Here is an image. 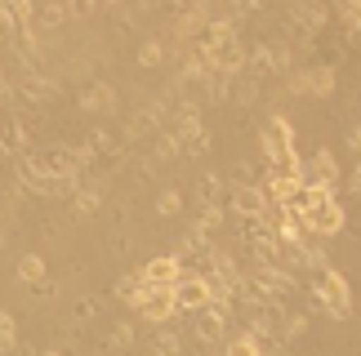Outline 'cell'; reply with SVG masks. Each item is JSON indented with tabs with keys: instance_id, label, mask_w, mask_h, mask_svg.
<instances>
[{
	"instance_id": "cell-1",
	"label": "cell",
	"mask_w": 361,
	"mask_h": 356,
	"mask_svg": "<svg viewBox=\"0 0 361 356\" xmlns=\"http://www.w3.org/2000/svg\"><path fill=\"white\" fill-rule=\"evenodd\" d=\"M312 303L322 307V312H330V321H343V317L353 312V285H348V276H343V272H335V267L317 272Z\"/></svg>"
},
{
	"instance_id": "cell-2",
	"label": "cell",
	"mask_w": 361,
	"mask_h": 356,
	"mask_svg": "<svg viewBox=\"0 0 361 356\" xmlns=\"http://www.w3.org/2000/svg\"><path fill=\"white\" fill-rule=\"evenodd\" d=\"M134 312H138L143 321H152V325H170L174 312H178V303H174V285H147Z\"/></svg>"
},
{
	"instance_id": "cell-3",
	"label": "cell",
	"mask_w": 361,
	"mask_h": 356,
	"mask_svg": "<svg viewBox=\"0 0 361 356\" xmlns=\"http://www.w3.org/2000/svg\"><path fill=\"white\" fill-rule=\"evenodd\" d=\"M343 205L339 201H326V205H317V210L303 214V231L308 236H335V231H343Z\"/></svg>"
},
{
	"instance_id": "cell-4",
	"label": "cell",
	"mask_w": 361,
	"mask_h": 356,
	"mask_svg": "<svg viewBox=\"0 0 361 356\" xmlns=\"http://www.w3.org/2000/svg\"><path fill=\"white\" fill-rule=\"evenodd\" d=\"M299 183H303V187H326V191H335V183H339V160L322 147V152H317L312 160H303Z\"/></svg>"
},
{
	"instance_id": "cell-5",
	"label": "cell",
	"mask_w": 361,
	"mask_h": 356,
	"mask_svg": "<svg viewBox=\"0 0 361 356\" xmlns=\"http://www.w3.org/2000/svg\"><path fill=\"white\" fill-rule=\"evenodd\" d=\"M174 303H178V312H201L205 303H210V285H205V276L183 272V276L174 281Z\"/></svg>"
},
{
	"instance_id": "cell-6",
	"label": "cell",
	"mask_w": 361,
	"mask_h": 356,
	"mask_svg": "<svg viewBox=\"0 0 361 356\" xmlns=\"http://www.w3.org/2000/svg\"><path fill=\"white\" fill-rule=\"evenodd\" d=\"M281 321H286L281 303H263V307H255V317H250V330H245V334H255L259 343H268V338H276V343H281Z\"/></svg>"
},
{
	"instance_id": "cell-7",
	"label": "cell",
	"mask_w": 361,
	"mask_h": 356,
	"mask_svg": "<svg viewBox=\"0 0 361 356\" xmlns=\"http://www.w3.org/2000/svg\"><path fill=\"white\" fill-rule=\"evenodd\" d=\"M224 330H228V307L205 303L197 312V338L201 343H224Z\"/></svg>"
},
{
	"instance_id": "cell-8",
	"label": "cell",
	"mask_w": 361,
	"mask_h": 356,
	"mask_svg": "<svg viewBox=\"0 0 361 356\" xmlns=\"http://www.w3.org/2000/svg\"><path fill=\"white\" fill-rule=\"evenodd\" d=\"M286 23H295L299 32L317 36V32H322V27L330 23V9H326V5H308V0H299V5H290V9H286Z\"/></svg>"
},
{
	"instance_id": "cell-9",
	"label": "cell",
	"mask_w": 361,
	"mask_h": 356,
	"mask_svg": "<svg viewBox=\"0 0 361 356\" xmlns=\"http://www.w3.org/2000/svg\"><path fill=\"white\" fill-rule=\"evenodd\" d=\"M263 210H268V191H263V187H237V191H232V214L263 218Z\"/></svg>"
},
{
	"instance_id": "cell-10",
	"label": "cell",
	"mask_w": 361,
	"mask_h": 356,
	"mask_svg": "<svg viewBox=\"0 0 361 356\" xmlns=\"http://www.w3.org/2000/svg\"><path fill=\"white\" fill-rule=\"evenodd\" d=\"M174 139L178 143H192L197 134H205V125H201V112H197V103H178V112H174Z\"/></svg>"
},
{
	"instance_id": "cell-11",
	"label": "cell",
	"mask_w": 361,
	"mask_h": 356,
	"mask_svg": "<svg viewBox=\"0 0 361 356\" xmlns=\"http://www.w3.org/2000/svg\"><path fill=\"white\" fill-rule=\"evenodd\" d=\"M178 276H183V263H178L174 254H161V258H152V263L143 267V281L147 285H174Z\"/></svg>"
},
{
	"instance_id": "cell-12",
	"label": "cell",
	"mask_w": 361,
	"mask_h": 356,
	"mask_svg": "<svg viewBox=\"0 0 361 356\" xmlns=\"http://www.w3.org/2000/svg\"><path fill=\"white\" fill-rule=\"evenodd\" d=\"M80 107H85V112H116V89L103 85V80H94V85L80 89Z\"/></svg>"
},
{
	"instance_id": "cell-13",
	"label": "cell",
	"mask_w": 361,
	"mask_h": 356,
	"mask_svg": "<svg viewBox=\"0 0 361 356\" xmlns=\"http://www.w3.org/2000/svg\"><path fill=\"white\" fill-rule=\"evenodd\" d=\"M245 76H250V80L272 76V53H268V40H259V45L245 53Z\"/></svg>"
},
{
	"instance_id": "cell-14",
	"label": "cell",
	"mask_w": 361,
	"mask_h": 356,
	"mask_svg": "<svg viewBox=\"0 0 361 356\" xmlns=\"http://www.w3.org/2000/svg\"><path fill=\"white\" fill-rule=\"evenodd\" d=\"M9 49L23 58V67H32V72H36V58H40V40H36V32H13Z\"/></svg>"
},
{
	"instance_id": "cell-15",
	"label": "cell",
	"mask_w": 361,
	"mask_h": 356,
	"mask_svg": "<svg viewBox=\"0 0 361 356\" xmlns=\"http://www.w3.org/2000/svg\"><path fill=\"white\" fill-rule=\"evenodd\" d=\"M54 94H59L54 80H45L40 72H27V80H23V98L27 103H45V98H54Z\"/></svg>"
},
{
	"instance_id": "cell-16",
	"label": "cell",
	"mask_w": 361,
	"mask_h": 356,
	"mask_svg": "<svg viewBox=\"0 0 361 356\" xmlns=\"http://www.w3.org/2000/svg\"><path fill=\"white\" fill-rule=\"evenodd\" d=\"M197 201H201V210L219 205V201H224V178H219V174H201L197 178Z\"/></svg>"
},
{
	"instance_id": "cell-17",
	"label": "cell",
	"mask_w": 361,
	"mask_h": 356,
	"mask_svg": "<svg viewBox=\"0 0 361 356\" xmlns=\"http://www.w3.org/2000/svg\"><path fill=\"white\" fill-rule=\"evenodd\" d=\"M72 205H76V214H80V218H90V214L103 205V187H99V183H80V191L72 196Z\"/></svg>"
},
{
	"instance_id": "cell-18",
	"label": "cell",
	"mask_w": 361,
	"mask_h": 356,
	"mask_svg": "<svg viewBox=\"0 0 361 356\" xmlns=\"http://www.w3.org/2000/svg\"><path fill=\"white\" fill-rule=\"evenodd\" d=\"M308 94L317 98H326V94H335V67H308Z\"/></svg>"
},
{
	"instance_id": "cell-19",
	"label": "cell",
	"mask_w": 361,
	"mask_h": 356,
	"mask_svg": "<svg viewBox=\"0 0 361 356\" xmlns=\"http://www.w3.org/2000/svg\"><path fill=\"white\" fill-rule=\"evenodd\" d=\"M143 290H147L143 272H134V276H121V281H116V298H125L130 307H138V298H143Z\"/></svg>"
},
{
	"instance_id": "cell-20",
	"label": "cell",
	"mask_w": 361,
	"mask_h": 356,
	"mask_svg": "<svg viewBox=\"0 0 361 356\" xmlns=\"http://www.w3.org/2000/svg\"><path fill=\"white\" fill-rule=\"evenodd\" d=\"M268 53H272V72H295V49H290V40H268Z\"/></svg>"
},
{
	"instance_id": "cell-21",
	"label": "cell",
	"mask_w": 361,
	"mask_h": 356,
	"mask_svg": "<svg viewBox=\"0 0 361 356\" xmlns=\"http://www.w3.org/2000/svg\"><path fill=\"white\" fill-rule=\"evenodd\" d=\"M90 152H94V156H107V160H121V143H116L107 129H94V134H90Z\"/></svg>"
},
{
	"instance_id": "cell-22",
	"label": "cell",
	"mask_w": 361,
	"mask_h": 356,
	"mask_svg": "<svg viewBox=\"0 0 361 356\" xmlns=\"http://www.w3.org/2000/svg\"><path fill=\"white\" fill-rule=\"evenodd\" d=\"M18 281L40 285V281H45V258H40V254H23L18 258Z\"/></svg>"
},
{
	"instance_id": "cell-23",
	"label": "cell",
	"mask_w": 361,
	"mask_h": 356,
	"mask_svg": "<svg viewBox=\"0 0 361 356\" xmlns=\"http://www.w3.org/2000/svg\"><path fill=\"white\" fill-rule=\"evenodd\" d=\"M152 348H157V356H178V352H183V338H178V330L161 325V330H157V343H152Z\"/></svg>"
},
{
	"instance_id": "cell-24",
	"label": "cell",
	"mask_w": 361,
	"mask_h": 356,
	"mask_svg": "<svg viewBox=\"0 0 361 356\" xmlns=\"http://www.w3.org/2000/svg\"><path fill=\"white\" fill-rule=\"evenodd\" d=\"M161 63H165V45H161L157 36L143 40V45H138V67H147V72H152V67H161Z\"/></svg>"
},
{
	"instance_id": "cell-25",
	"label": "cell",
	"mask_w": 361,
	"mask_h": 356,
	"mask_svg": "<svg viewBox=\"0 0 361 356\" xmlns=\"http://www.w3.org/2000/svg\"><path fill=\"white\" fill-rule=\"evenodd\" d=\"M232 80H237V76H224V72H214V67H210V76H205V89H210L214 103L232 98Z\"/></svg>"
},
{
	"instance_id": "cell-26",
	"label": "cell",
	"mask_w": 361,
	"mask_h": 356,
	"mask_svg": "<svg viewBox=\"0 0 361 356\" xmlns=\"http://www.w3.org/2000/svg\"><path fill=\"white\" fill-rule=\"evenodd\" d=\"M224 356H263V343H259L255 334H237V338L224 348Z\"/></svg>"
},
{
	"instance_id": "cell-27",
	"label": "cell",
	"mask_w": 361,
	"mask_h": 356,
	"mask_svg": "<svg viewBox=\"0 0 361 356\" xmlns=\"http://www.w3.org/2000/svg\"><path fill=\"white\" fill-rule=\"evenodd\" d=\"M232 98H237L241 107H250V103H255V98H259V80H250V76L241 72L237 80H232Z\"/></svg>"
},
{
	"instance_id": "cell-28",
	"label": "cell",
	"mask_w": 361,
	"mask_h": 356,
	"mask_svg": "<svg viewBox=\"0 0 361 356\" xmlns=\"http://www.w3.org/2000/svg\"><path fill=\"white\" fill-rule=\"evenodd\" d=\"M178 210H183V191H174V187H165L161 196H157V214L161 218H174Z\"/></svg>"
},
{
	"instance_id": "cell-29",
	"label": "cell",
	"mask_w": 361,
	"mask_h": 356,
	"mask_svg": "<svg viewBox=\"0 0 361 356\" xmlns=\"http://www.w3.org/2000/svg\"><path fill=\"white\" fill-rule=\"evenodd\" d=\"M303 330H308V317H303V312H290V317L281 321V343H295V338H303Z\"/></svg>"
},
{
	"instance_id": "cell-30",
	"label": "cell",
	"mask_w": 361,
	"mask_h": 356,
	"mask_svg": "<svg viewBox=\"0 0 361 356\" xmlns=\"http://www.w3.org/2000/svg\"><path fill=\"white\" fill-rule=\"evenodd\" d=\"M303 267H312V272H326V267H330V254L322 250V245L303 241Z\"/></svg>"
},
{
	"instance_id": "cell-31",
	"label": "cell",
	"mask_w": 361,
	"mask_h": 356,
	"mask_svg": "<svg viewBox=\"0 0 361 356\" xmlns=\"http://www.w3.org/2000/svg\"><path fill=\"white\" fill-rule=\"evenodd\" d=\"M219 227H224V210H219V205L201 210V218H197V231H201V236H214Z\"/></svg>"
},
{
	"instance_id": "cell-32",
	"label": "cell",
	"mask_w": 361,
	"mask_h": 356,
	"mask_svg": "<svg viewBox=\"0 0 361 356\" xmlns=\"http://www.w3.org/2000/svg\"><path fill=\"white\" fill-rule=\"evenodd\" d=\"M18 348V330H13V317L9 312H0V356Z\"/></svg>"
},
{
	"instance_id": "cell-33",
	"label": "cell",
	"mask_w": 361,
	"mask_h": 356,
	"mask_svg": "<svg viewBox=\"0 0 361 356\" xmlns=\"http://www.w3.org/2000/svg\"><path fill=\"white\" fill-rule=\"evenodd\" d=\"M67 18V5H40L36 9V27H59Z\"/></svg>"
},
{
	"instance_id": "cell-34",
	"label": "cell",
	"mask_w": 361,
	"mask_h": 356,
	"mask_svg": "<svg viewBox=\"0 0 361 356\" xmlns=\"http://www.w3.org/2000/svg\"><path fill=\"white\" fill-rule=\"evenodd\" d=\"M339 18L348 23V36H357L361 32V0H343V5H339Z\"/></svg>"
},
{
	"instance_id": "cell-35",
	"label": "cell",
	"mask_w": 361,
	"mask_h": 356,
	"mask_svg": "<svg viewBox=\"0 0 361 356\" xmlns=\"http://www.w3.org/2000/svg\"><path fill=\"white\" fill-rule=\"evenodd\" d=\"M107 343H112L116 352H125V348H134V325H130V321H121L116 330L107 334Z\"/></svg>"
},
{
	"instance_id": "cell-36",
	"label": "cell",
	"mask_w": 361,
	"mask_h": 356,
	"mask_svg": "<svg viewBox=\"0 0 361 356\" xmlns=\"http://www.w3.org/2000/svg\"><path fill=\"white\" fill-rule=\"evenodd\" d=\"M178 152H183V143H178V139H174V134H170V129H165V134H161V139H157V156H161V160H170V156H178Z\"/></svg>"
},
{
	"instance_id": "cell-37",
	"label": "cell",
	"mask_w": 361,
	"mask_h": 356,
	"mask_svg": "<svg viewBox=\"0 0 361 356\" xmlns=\"http://www.w3.org/2000/svg\"><path fill=\"white\" fill-rule=\"evenodd\" d=\"M18 23H13V5H0V40H13Z\"/></svg>"
},
{
	"instance_id": "cell-38",
	"label": "cell",
	"mask_w": 361,
	"mask_h": 356,
	"mask_svg": "<svg viewBox=\"0 0 361 356\" xmlns=\"http://www.w3.org/2000/svg\"><path fill=\"white\" fill-rule=\"evenodd\" d=\"M232 183H237V187H259V178H255V165H245V160H241V165L232 170Z\"/></svg>"
},
{
	"instance_id": "cell-39",
	"label": "cell",
	"mask_w": 361,
	"mask_h": 356,
	"mask_svg": "<svg viewBox=\"0 0 361 356\" xmlns=\"http://www.w3.org/2000/svg\"><path fill=\"white\" fill-rule=\"evenodd\" d=\"M210 143H214L210 134H197L192 143H183V152H188V156H205V152H210Z\"/></svg>"
},
{
	"instance_id": "cell-40",
	"label": "cell",
	"mask_w": 361,
	"mask_h": 356,
	"mask_svg": "<svg viewBox=\"0 0 361 356\" xmlns=\"http://www.w3.org/2000/svg\"><path fill=\"white\" fill-rule=\"evenodd\" d=\"M286 89L290 94H308V72H290L286 76Z\"/></svg>"
},
{
	"instance_id": "cell-41",
	"label": "cell",
	"mask_w": 361,
	"mask_h": 356,
	"mask_svg": "<svg viewBox=\"0 0 361 356\" xmlns=\"http://www.w3.org/2000/svg\"><path fill=\"white\" fill-rule=\"evenodd\" d=\"M85 13H94L90 0H76V5H67V18H85Z\"/></svg>"
},
{
	"instance_id": "cell-42",
	"label": "cell",
	"mask_w": 361,
	"mask_h": 356,
	"mask_svg": "<svg viewBox=\"0 0 361 356\" xmlns=\"http://www.w3.org/2000/svg\"><path fill=\"white\" fill-rule=\"evenodd\" d=\"M94 312H99V303H94V298H80V303H76V317H94Z\"/></svg>"
},
{
	"instance_id": "cell-43",
	"label": "cell",
	"mask_w": 361,
	"mask_h": 356,
	"mask_svg": "<svg viewBox=\"0 0 361 356\" xmlns=\"http://www.w3.org/2000/svg\"><path fill=\"white\" fill-rule=\"evenodd\" d=\"M348 152H357V156H361V125H353V129H348Z\"/></svg>"
},
{
	"instance_id": "cell-44",
	"label": "cell",
	"mask_w": 361,
	"mask_h": 356,
	"mask_svg": "<svg viewBox=\"0 0 361 356\" xmlns=\"http://www.w3.org/2000/svg\"><path fill=\"white\" fill-rule=\"evenodd\" d=\"M40 356H63V352H40Z\"/></svg>"
},
{
	"instance_id": "cell-45",
	"label": "cell",
	"mask_w": 361,
	"mask_h": 356,
	"mask_svg": "<svg viewBox=\"0 0 361 356\" xmlns=\"http://www.w3.org/2000/svg\"><path fill=\"white\" fill-rule=\"evenodd\" d=\"M0 218H5V210H0Z\"/></svg>"
},
{
	"instance_id": "cell-46",
	"label": "cell",
	"mask_w": 361,
	"mask_h": 356,
	"mask_svg": "<svg viewBox=\"0 0 361 356\" xmlns=\"http://www.w3.org/2000/svg\"><path fill=\"white\" fill-rule=\"evenodd\" d=\"M0 152H5V147H0Z\"/></svg>"
}]
</instances>
